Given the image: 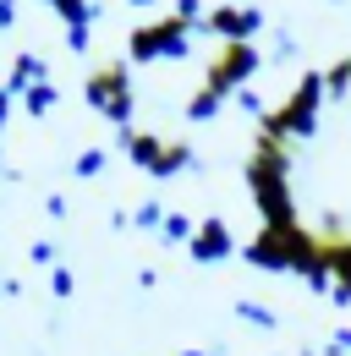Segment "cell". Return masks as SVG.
Returning a JSON list of instances; mask_svg holds the SVG:
<instances>
[{"instance_id":"52a82bcc","label":"cell","mask_w":351,"mask_h":356,"mask_svg":"<svg viewBox=\"0 0 351 356\" xmlns=\"http://www.w3.org/2000/svg\"><path fill=\"white\" fill-rule=\"evenodd\" d=\"M11 17H17V0H0V28H6Z\"/></svg>"},{"instance_id":"277c9868","label":"cell","mask_w":351,"mask_h":356,"mask_svg":"<svg viewBox=\"0 0 351 356\" xmlns=\"http://www.w3.org/2000/svg\"><path fill=\"white\" fill-rule=\"evenodd\" d=\"M203 22H209V33H219L225 44H236V39H253V33H258L263 17L258 11H242V6H219V11H209Z\"/></svg>"},{"instance_id":"ba28073f","label":"cell","mask_w":351,"mask_h":356,"mask_svg":"<svg viewBox=\"0 0 351 356\" xmlns=\"http://www.w3.org/2000/svg\"><path fill=\"white\" fill-rule=\"evenodd\" d=\"M0 121H6V93H0Z\"/></svg>"},{"instance_id":"8992f818","label":"cell","mask_w":351,"mask_h":356,"mask_svg":"<svg viewBox=\"0 0 351 356\" xmlns=\"http://www.w3.org/2000/svg\"><path fill=\"white\" fill-rule=\"evenodd\" d=\"M225 247H231V241H225V230H219V225H209V230H203V241H198V252H203V258H214V252H225Z\"/></svg>"},{"instance_id":"3957f363","label":"cell","mask_w":351,"mask_h":356,"mask_svg":"<svg viewBox=\"0 0 351 356\" xmlns=\"http://www.w3.org/2000/svg\"><path fill=\"white\" fill-rule=\"evenodd\" d=\"M88 104H99V110L116 115V121L132 115V83H127V66H121V60H110V66H99V72L88 77Z\"/></svg>"},{"instance_id":"5b68a950","label":"cell","mask_w":351,"mask_h":356,"mask_svg":"<svg viewBox=\"0 0 351 356\" xmlns=\"http://www.w3.org/2000/svg\"><path fill=\"white\" fill-rule=\"evenodd\" d=\"M61 17H66V28H88V17H93V6L88 0H49Z\"/></svg>"},{"instance_id":"7a4b0ae2","label":"cell","mask_w":351,"mask_h":356,"mask_svg":"<svg viewBox=\"0 0 351 356\" xmlns=\"http://www.w3.org/2000/svg\"><path fill=\"white\" fill-rule=\"evenodd\" d=\"M253 72H258V49H253V39H236V44H219V55L209 60V83H203V88L225 99V93L236 88V83H247Z\"/></svg>"},{"instance_id":"6da1fadb","label":"cell","mask_w":351,"mask_h":356,"mask_svg":"<svg viewBox=\"0 0 351 356\" xmlns=\"http://www.w3.org/2000/svg\"><path fill=\"white\" fill-rule=\"evenodd\" d=\"M187 17L181 11H171V17H159V22H143V28H132V39H127V49H132V60H159V55H181L187 49Z\"/></svg>"}]
</instances>
